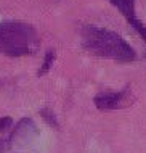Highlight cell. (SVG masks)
I'll list each match as a JSON object with an SVG mask.
<instances>
[{
    "label": "cell",
    "mask_w": 146,
    "mask_h": 153,
    "mask_svg": "<svg viewBox=\"0 0 146 153\" xmlns=\"http://www.w3.org/2000/svg\"><path fill=\"white\" fill-rule=\"evenodd\" d=\"M82 45L87 52L101 58L117 61H135L136 52L120 36L104 27L85 26L82 27Z\"/></svg>",
    "instance_id": "obj_1"
},
{
    "label": "cell",
    "mask_w": 146,
    "mask_h": 153,
    "mask_svg": "<svg viewBox=\"0 0 146 153\" xmlns=\"http://www.w3.org/2000/svg\"><path fill=\"white\" fill-rule=\"evenodd\" d=\"M39 48V34L31 24L0 23V52L11 58L32 55Z\"/></svg>",
    "instance_id": "obj_2"
},
{
    "label": "cell",
    "mask_w": 146,
    "mask_h": 153,
    "mask_svg": "<svg viewBox=\"0 0 146 153\" xmlns=\"http://www.w3.org/2000/svg\"><path fill=\"white\" fill-rule=\"evenodd\" d=\"M133 102L132 90L130 87H125L119 92H101L95 97V105L97 108L103 111H112V110H120L124 106L130 105Z\"/></svg>",
    "instance_id": "obj_3"
},
{
    "label": "cell",
    "mask_w": 146,
    "mask_h": 153,
    "mask_svg": "<svg viewBox=\"0 0 146 153\" xmlns=\"http://www.w3.org/2000/svg\"><path fill=\"white\" fill-rule=\"evenodd\" d=\"M109 2L125 16L127 23L130 24V26L136 32H138L140 37L146 42V26L140 21L138 18H136V13H135V0H109Z\"/></svg>",
    "instance_id": "obj_4"
},
{
    "label": "cell",
    "mask_w": 146,
    "mask_h": 153,
    "mask_svg": "<svg viewBox=\"0 0 146 153\" xmlns=\"http://www.w3.org/2000/svg\"><path fill=\"white\" fill-rule=\"evenodd\" d=\"M53 60H55V52H47V55H45V61H44V65H42V68L39 69V76H42V74H45L48 71L50 68H52V65H53Z\"/></svg>",
    "instance_id": "obj_5"
},
{
    "label": "cell",
    "mask_w": 146,
    "mask_h": 153,
    "mask_svg": "<svg viewBox=\"0 0 146 153\" xmlns=\"http://www.w3.org/2000/svg\"><path fill=\"white\" fill-rule=\"evenodd\" d=\"M11 124H13V121H11L10 118H0V135H2Z\"/></svg>",
    "instance_id": "obj_6"
},
{
    "label": "cell",
    "mask_w": 146,
    "mask_h": 153,
    "mask_svg": "<svg viewBox=\"0 0 146 153\" xmlns=\"http://www.w3.org/2000/svg\"><path fill=\"white\" fill-rule=\"evenodd\" d=\"M42 116H45V118H47V121H48L50 124H55V126H56V119L53 118V114L50 116V114H48V110H44V111H42Z\"/></svg>",
    "instance_id": "obj_7"
}]
</instances>
